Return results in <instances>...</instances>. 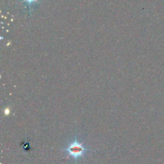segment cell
Returning <instances> with one entry per match:
<instances>
[{
  "label": "cell",
  "mask_w": 164,
  "mask_h": 164,
  "mask_svg": "<svg viewBox=\"0 0 164 164\" xmlns=\"http://www.w3.org/2000/svg\"><path fill=\"white\" fill-rule=\"evenodd\" d=\"M63 151L68 154L67 158L72 157L76 162L78 158L84 157V155L88 151V149L82 143L78 141L77 138H75L74 141L67 146V148L63 150Z\"/></svg>",
  "instance_id": "obj_1"
},
{
  "label": "cell",
  "mask_w": 164,
  "mask_h": 164,
  "mask_svg": "<svg viewBox=\"0 0 164 164\" xmlns=\"http://www.w3.org/2000/svg\"><path fill=\"white\" fill-rule=\"evenodd\" d=\"M19 1L27 10L29 14H30L32 10L40 3V0H19Z\"/></svg>",
  "instance_id": "obj_2"
}]
</instances>
